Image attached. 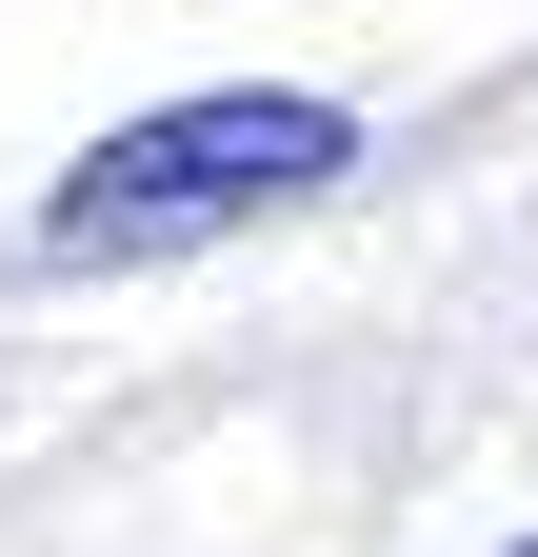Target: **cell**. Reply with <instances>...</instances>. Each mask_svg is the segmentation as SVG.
Here are the masks:
<instances>
[{"mask_svg": "<svg viewBox=\"0 0 538 557\" xmlns=\"http://www.w3.org/2000/svg\"><path fill=\"white\" fill-rule=\"evenodd\" d=\"M319 180H359V120L319 81H199V100H140V120H100L81 160H60L40 259L60 278H120V259H180V239L280 220V199H319Z\"/></svg>", "mask_w": 538, "mask_h": 557, "instance_id": "obj_1", "label": "cell"}, {"mask_svg": "<svg viewBox=\"0 0 538 557\" xmlns=\"http://www.w3.org/2000/svg\"><path fill=\"white\" fill-rule=\"evenodd\" d=\"M499 557H538V537H499Z\"/></svg>", "mask_w": 538, "mask_h": 557, "instance_id": "obj_2", "label": "cell"}]
</instances>
